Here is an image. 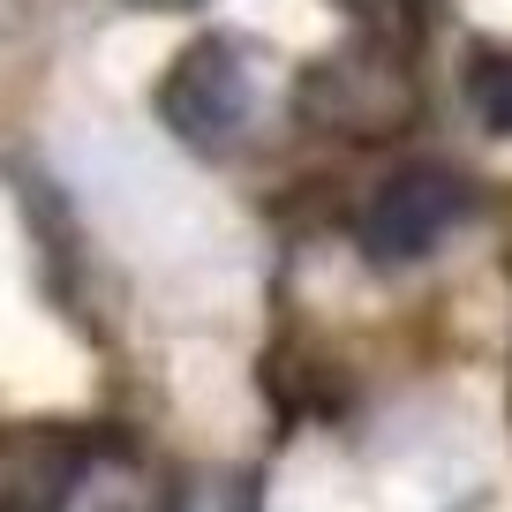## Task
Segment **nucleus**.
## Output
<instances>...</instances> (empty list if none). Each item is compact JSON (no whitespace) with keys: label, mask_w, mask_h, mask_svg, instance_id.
I'll use <instances>...</instances> for the list:
<instances>
[{"label":"nucleus","mask_w":512,"mask_h":512,"mask_svg":"<svg viewBox=\"0 0 512 512\" xmlns=\"http://www.w3.org/2000/svg\"><path fill=\"white\" fill-rule=\"evenodd\" d=\"M279 91V53L241 31H204L159 76V121L189 151H234Z\"/></svg>","instance_id":"obj_1"},{"label":"nucleus","mask_w":512,"mask_h":512,"mask_svg":"<svg viewBox=\"0 0 512 512\" xmlns=\"http://www.w3.org/2000/svg\"><path fill=\"white\" fill-rule=\"evenodd\" d=\"M422 113V83L407 68V46L392 38H354L324 53L302 76V121L324 128L332 144H392Z\"/></svg>","instance_id":"obj_2"},{"label":"nucleus","mask_w":512,"mask_h":512,"mask_svg":"<svg viewBox=\"0 0 512 512\" xmlns=\"http://www.w3.org/2000/svg\"><path fill=\"white\" fill-rule=\"evenodd\" d=\"M475 211H482V189L452 159H407L362 196L354 241H362L369 264H422V256L445 249Z\"/></svg>","instance_id":"obj_3"},{"label":"nucleus","mask_w":512,"mask_h":512,"mask_svg":"<svg viewBox=\"0 0 512 512\" xmlns=\"http://www.w3.org/2000/svg\"><path fill=\"white\" fill-rule=\"evenodd\" d=\"M83 475V445L53 422L0 430V512H61Z\"/></svg>","instance_id":"obj_4"},{"label":"nucleus","mask_w":512,"mask_h":512,"mask_svg":"<svg viewBox=\"0 0 512 512\" xmlns=\"http://www.w3.org/2000/svg\"><path fill=\"white\" fill-rule=\"evenodd\" d=\"M460 98L490 136H512V46H475L460 68Z\"/></svg>","instance_id":"obj_5"},{"label":"nucleus","mask_w":512,"mask_h":512,"mask_svg":"<svg viewBox=\"0 0 512 512\" xmlns=\"http://www.w3.org/2000/svg\"><path fill=\"white\" fill-rule=\"evenodd\" d=\"M347 23H362V38H392V46H407V31H415V0H332Z\"/></svg>","instance_id":"obj_6"},{"label":"nucleus","mask_w":512,"mask_h":512,"mask_svg":"<svg viewBox=\"0 0 512 512\" xmlns=\"http://www.w3.org/2000/svg\"><path fill=\"white\" fill-rule=\"evenodd\" d=\"M136 8H196V0H136Z\"/></svg>","instance_id":"obj_7"}]
</instances>
